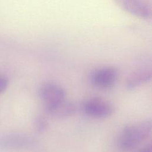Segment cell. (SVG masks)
I'll use <instances>...</instances> for the list:
<instances>
[{"instance_id":"6da1fadb","label":"cell","mask_w":152,"mask_h":152,"mask_svg":"<svg viewBox=\"0 0 152 152\" xmlns=\"http://www.w3.org/2000/svg\"><path fill=\"white\" fill-rule=\"evenodd\" d=\"M151 130V119L132 124L120 132L117 139V146L122 151L131 150L145 141L150 135Z\"/></svg>"},{"instance_id":"7a4b0ae2","label":"cell","mask_w":152,"mask_h":152,"mask_svg":"<svg viewBox=\"0 0 152 152\" xmlns=\"http://www.w3.org/2000/svg\"><path fill=\"white\" fill-rule=\"evenodd\" d=\"M81 109L85 115L96 119L107 118L114 112V107L112 103L98 97L86 100L83 103Z\"/></svg>"},{"instance_id":"3957f363","label":"cell","mask_w":152,"mask_h":152,"mask_svg":"<svg viewBox=\"0 0 152 152\" xmlns=\"http://www.w3.org/2000/svg\"><path fill=\"white\" fill-rule=\"evenodd\" d=\"M118 77V71L114 67L106 66L93 71L90 74V82L94 87L106 89L114 86Z\"/></svg>"},{"instance_id":"277c9868","label":"cell","mask_w":152,"mask_h":152,"mask_svg":"<svg viewBox=\"0 0 152 152\" xmlns=\"http://www.w3.org/2000/svg\"><path fill=\"white\" fill-rule=\"evenodd\" d=\"M39 96L46 108L65 100V91L55 83H46L40 87Z\"/></svg>"},{"instance_id":"5b68a950","label":"cell","mask_w":152,"mask_h":152,"mask_svg":"<svg viewBox=\"0 0 152 152\" xmlns=\"http://www.w3.org/2000/svg\"><path fill=\"white\" fill-rule=\"evenodd\" d=\"M115 2L126 12L140 18L148 20L151 12L149 7L142 0H113Z\"/></svg>"},{"instance_id":"8992f818","label":"cell","mask_w":152,"mask_h":152,"mask_svg":"<svg viewBox=\"0 0 152 152\" xmlns=\"http://www.w3.org/2000/svg\"><path fill=\"white\" fill-rule=\"evenodd\" d=\"M48 113L52 118L58 119H65L72 116L77 110L74 103L66 99L46 108Z\"/></svg>"},{"instance_id":"52a82bcc","label":"cell","mask_w":152,"mask_h":152,"mask_svg":"<svg viewBox=\"0 0 152 152\" xmlns=\"http://www.w3.org/2000/svg\"><path fill=\"white\" fill-rule=\"evenodd\" d=\"M152 78V72L150 70L144 69L135 72L127 79L126 87L129 90L135 89L142 85L149 82Z\"/></svg>"},{"instance_id":"ba28073f","label":"cell","mask_w":152,"mask_h":152,"mask_svg":"<svg viewBox=\"0 0 152 152\" xmlns=\"http://www.w3.org/2000/svg\"><path fill=\"white\" fill-rule=\"evenodd\" d=\"M34 126L37 132L42 133L47 129L48 127V122L44 116H39L35 119Z\"/></svg>"},{"instance_id":"9c48e42d","label":"cell","mask_w":152,"mask_h":152,"mask_svg":"<svg viewBox=\"0 0 152 152\" xmlns=\"http://www.w3.org/2000/svg\"><path fill=\"white\" fill-rule=\"evenodd\" d=\"M8 84V81L7 78L4 76H0V94L6 90Z\"/></svg>"},{"instance_id":"30bf717a","label":"cell","mask_w":152,"mask_h":152,"mask_svg":"<svg viewBox=\"0 0 152 152\" xmlns=\"http://www.w3.org/2000/svg\"><path fill=\"white\" fill-rule=\"evenodd\" d=\"M137 152H152V148L151 144H148Z\"/></svg>"}]
</instances>
